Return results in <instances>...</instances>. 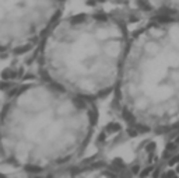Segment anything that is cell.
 I'll list each match as a JSON object with an SVG mask.
<instances>
[{"instance_id":"obj_5","label":"cell","mask_w":179,"mask_h":178,"mask_svg":"<svg viewBox=\"0 0 179 178\" xmlns=\"http://www.w3.org/2000/svg\"><path fill=\"white\" fill-rule=\"evenodd\" d=\"M25 178H129L122 168L107 161H79L69 167Z\"/></svg>"},{"instance_id":"obj_4","label":"cell","mask_w":179,"mask_h":178,"mask_svg":"<svg viewBox=\"0 0 179 178\" xmlns=\"http://www.w3.org/2000/svg\"><path fill=\"white\" fill-rule=\"evenodd\" d=\"M64 6L66 0H0V56L35 52Z\"/></svg>"},{"instance_id":"obj_2","label":"cell","mask_w":179,"mask_h":178,"mask_svg":"<svg viewBox=\"0 0 179 178\" xmlns=\"http://www.w3.org/2000/svg\"><path fill=\"white\" fill-rule=\"evenodd\" d=\"M130 32L104 11L63 16L34 52L38 77L95 104L112 97Z\"/></svg>"},{"instance_id":"obj_8","label":"cell","mask_w":179,"mask_h":178,"mask_svg":"<svg viewBox=\"0 0 179 178\" xmlns=\"http://www.w3.org/2000/svg\"><path fill=\"white\" fill-rule=\"evenodd\" d=\"M85 2H90L91 3V2H102V0H85Z\"/></svg>"},{"instance_id":"obj_6","label":"cell","mask_w":179,"mask_h":178,"mask_svg":"<svg viewBox=\"0 0 179 178\" xmlns=\"http://www.w3.org/2000/svg\"><path fill=\"white\" fill-rule=\"evenodd\" d=\"M142 14L151 17L179 16V0H130Z\"/></svg>"},{"instance_id":"obj_7","label":"cell","mask_w":179,"mask_h":178,"mask_svg":"<svg viewBox=\"0 0 179 178\" xmlns=\"http://www.w3.org/2000/svg\"><path fill=\"white\" fill-rule=\"evenodd\" d=\"M0 178H11V177H9V175H7L6 172H3L2 170H0Z\"/></svg>"},{"instance_id":"obj_1","label":"cell","mask_w":179,"mask_h":178,"mask_svg":"<svg viewBox=\"0 0 179 178\" xmlns=\"http://www.w3.org/2000/svg\"><path fill=\"white\" fill-rule=\"evenodd\" d=\"M97 126L95 102L45 80L20 83L0 101V164L25 177L79 163Z\"/></svg>"},{"instance_id":"obj_3","label":"cell","mask_w":179,"mask_h":178,"mask_svg":"<svg viewBox=\"0 0 179 178\" xmlns=\"http://www.w3.org/2000/svg\"><path fill=\"white\" fill-rule=\"evenodd\" d=\"M112 98L142 133L179 129V16L151 17L130 32Z\"/></svg>"}]
</instances>
